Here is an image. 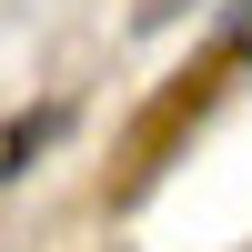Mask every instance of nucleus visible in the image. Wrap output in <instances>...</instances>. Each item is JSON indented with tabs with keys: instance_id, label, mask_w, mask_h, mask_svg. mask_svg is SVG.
<instances>
[{
	"instance_id": "nucleus-1",
	"label": "nucleus",
	"mask_w": 252,
	"mask_h": 252,
	"mask_svg": "<svg viewBox=\"0 0 252 252\" xmlns=\"http://www.w3.org/2000/svg\"><path fill=\"white\" fill-rule=\"evenodd\" d=\"M212 61H222V71H252V0L232 10V31H222V51H212Z\"/></svg>"
},
{
	"instance_id": "nucleus-2",
	"label": "nucleus",
	"mask_w": 252,
	"mask_h": 252,
	"mask_svg": "<svg viewBox=\"0 0 252 252\" xmlns=\"http://www.w3.org/2000/svg\"><path fill=\"white\" fill-rule=\"evenodd\" d=\"M182 10H192V0H141V31H172Z\"/></svg>"
}]
</instances>
